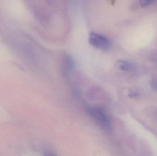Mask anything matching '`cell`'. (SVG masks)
I'll return each instance as SVG.
<instances>
[{
  "label": "cell",
  "mask_w": 157,
  "mask_h": 156,
  "mask_svg": "<svg viewBox=\"0 0 157 156\" xmlns=\"http://www.w3.org/2000/svg\"><path fill=\"white\" fill-rule=\"evenodd\" d=\"M117 67L124 71H131L135 69V66L130 61L124 60H119L116 62Z\"/></svg>",
  "instance_id": "4"
},
{
  "label": "cell",
  "mask_w": 157,
  "mask_h": 156,
  "mask_svg": "<svg viewBox=\"0 0 157 156\" xmlns=\"http://www.w3.org/2000/svg\"><path fill=\"white\" fill-rule=\"evenodd\" d=\"M74 67V60L72 57L69 55H65L62 62V70L63 74L68 75L73 69Z\"/></svg>",
  "instance_id": "3"
},
{
  "label": "cell",
  "mask_w": 157,
  "mask_h": 156,
  "mask_svg": "<svg viewBox=\"0 0 157 156\" xmlns=\"http://www.w3.org/2000/svg\"><path fill=\"white\" fill-rule=\"evenodd\" d=\"M131 97H136L138 96V94H137L136 93H132L131 94Z\"/></svg>",
  "instance_id": "7"
},
{
  "label": "cell",
  "mask_w": 157,
  "mask_h": 156,
  "mask_svg": "<svg viewBox=\"0 0 157 156\" xmlns=\"http://www.w3.org/2000/svg\"><path fill=\"white\" fill-rule=\"evenodd\" d=\"M156 1L157 0H140V3L142 7H145Z\"/></svg>",
  "instance_id": "5"
},
{
  "label": "cell",
  "mask_w": 157,
  "mask_h": 156,
  "mask_svg": "<svg viewBox=\"0 0 157 156\" xmlns=\"http://www.w3.org/2000/svg\"><path fill=\"white\" fill-rule=\"evenodd\" d=\"M87 112L100 127L106 131H111L110 121L104 110L99 107L91 106L87 108Z\"/></svg>",
  "instance_id": "1"
},
{
  "label": "cell",
  "mask_w": 157,
  "mask_h": 156,
  "mask_svg": "<svg viewBox=\"0 0 157 156\" xmlns=\"http://www.w3.org/2000/svg\"><path fill=\"white\" fill-rule=\"evenodd\" d=\"M152 84V87L154 88L157 91V81H153L152 82H151Z\"/></svg>",
  "instance_id": "6"
},
{
  "label": "cell",
  "mask_w": 157,
  "mask_h": 156,
  "mask_svg": "<svg viewBox=\"0 0 157 156\" xmlns=\"http://www.w3.org/2000/svg\"><path fill=\"white\" fill-rule=\"evenodd\" d=\"M89 41L91 45L101 50H106L110 48L111 43L106 37L97 34L90 33L89 35Z\"/></svg>",
  "instance_id": "2"
}]
</instances>
